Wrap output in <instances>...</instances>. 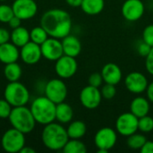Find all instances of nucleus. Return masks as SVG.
I'll use <instances>...</instances> for the list:
<instances>
[{
    "mask_svg": "<svg viewBox=\"0 0 153 153\" xmlns=\"http://www.w3.org/2000/svg\"><path fill=\"white\" fill-rule=\"evenodd\" d=\"M40 26L45 29L49 37L60 39L70 34L72 30V18L63 9H50L42 15Z\"/></svg>",
    "mask_w": 153,
    "mask_h": 153,
    "instance_id": "nucleus-1",
    "label": "nucleus"
},
{
    "mask_svg": "<svg viewBox=\"0 0 153 153\" xmlns=\"http://www.w3.org/2000/svg\"><path fill=\"white\" fill-rule=\"evenodd\" d=\"M41 139L46 148L51 151H60L68 142L69 136L66 129L62 125L52 122L45 126Z\"/></svg>",
    "mask_w": 153,
    "mask_h": 153,
    "instance_id": "nucleus-2",
    "label": "nucleus"
},
{
    "mask_svg": "<svg viewBox=\"0 0 153 153\" xmlns=\"http://www.w3.org/2000/svg\"><path fill=\"white\" fill-rule=\"evenodd\" d=\"M56 104L48 98L40 96L32 101L30 109L36 123L46 126L56 120Z\"/></svg>",
    "mask_w": 153,
    "mask_h": 153,
    "instance_id": "nucleus-3",
    "label": "nucleus"
},
{
    "mask_svg": "<svg viewBox=\"0 0 153 153\" xmlns=\"http://www.w3.org/2000/svg\"><path fill=\"white\" fill-rule=\"evenodd\" d=\"M8 119L12 127L24 134H30L35 128L36 121L30 109L26 106L13 107Z\"/></svg>",
    "mask_w": 153,
    "mask_h": 153,
    "instance_id": "nucleus-4",
    "label": "nucleus"
},
{
    "mask_svg": "<svg viewBox=\"0 0 153 153\" xmlns=\"http://www.w3.org/2000/svg\"><path fill=\"white\" fill-rule=\"evenodd\" d=\"M4 97L13 108L26 106L30 100V93L28 89L18 81L9 82L4 88Z\"/></svg>",
    "mask_w": 153,
    "mask_h": 153,
    "instance_id": "nucleus-5",
    "label": "nucleus"
},
{
    "mask_svg": "<svg viewBox=\"0 0 153 153\" xmlns=\"http://www.w3.org/2000/svg\"><path fill=\"white\" fill-rule=\"evenodd\" d=\"M25 134L12 127L5 131L1 139V145L4 152L8 153L20 152L25 146Z\"/></svg>",
    "mask_w": 153,
    "mask_h": 153,
    "instance_id": "nucleus-6",
    "label": "nucleus"
},
{
    "mask_svg": "<svg viewBox=\"0 0 153 153\" xmlns=\"http://www.w3.org/2000/svg\"><path fill=\"white\" fill-rule=\"evenodd\" d=\"M117 132L110 127L100 128L94 136V143L99 153H107L116 145Z\"/></svg>",
    "mask_w": 153,
    "mask_h": 153,
    "instance_id": "nucleus-7",
    "label": "nucleus"
},
{
    "mask_svg": "<svg viewBox=\"0 0 153 153\" xmlns=\"http://www.w3.org/2000/svg\"><path fill=\"white\" fill-rule=\"evenodd\" d=\"M45 96L55 104L64 102L67 97V86L61 79H52L45 86Z\"/></svg>",
    "mask_w": 153,
    "mask_h": 153,
    "instance_id": "nucleus-8",
    "label": "nucleus"
},
{
    "mask_svg": "<svg viewBox=\"0 0 153 153\" xmlns=\"http://www.w3.org/2000/svg\"><path fill=\"white\" fill-rule=\"evenodd\" d=\"M138 120L131 112L121 114L116 121V131L122 136L128 137L129 135L138 132Z\"/></svg>",
    "mask_w": 153,
    "mask_h": 153,
    "instance_id": "nucleus-9",
    "label": "nucleus"
},
{
    "mask_svg": "<svg viewBox=\"0 0 153 153\" xmlns=\"http://www.w3.org/2000/svg\"><path fill=\"white\" fill-rule=\"evenodd\" d=\"M78 70V64L75 57L63 55L56 61L55 71L61 79H69L73 77Z\"/></svg>",
    "mask_w": 153,
    "mask_h": 153,
    "instance_id": "nucleus-10",
    "label": "nucleus"
},
{
    "mask_svg": "<svg viewBox=\"0 0 153 153\" xmlns=\"http://www.w3.org/2000/svg\"><path fill=\"white\" fill-rule=\"evenodd\" d=\"M145 5L142 0H126L121 7L124 19L128 22H137L144 14Z\"/></svg>",
    "mask_w": 153,
    "mask_h": 153,
    "instance_id": "nucleus-11",
    "label": "nucleus"
},
{
    "mask_svg": "<svg viewBox=\"0 0 153 153\" xmlns=\"http://www.w3.org/2000/svg\"><path fill=\"white\" fill-rule=\"evenodd\" d=\"M79 99L82 107L87 109H95L100 105L103 98L99 88L88 84L83 89H82Z\"/></svg>",
    "mask_w": 153,
    "mask_h": 153,
    "instance_id": "nucleus-12",
    "label": "nucleus"
},
{
    "mask_svg": "<svg viewBox=\"0 0 153 153\" xmlns=\"http://www.w3.org/2000/svg\"><path fill=\"white\" fill-rule=\"evenodd\" d=\"M148 84L149 82L146 75L136 71L129 73L125 79L126 88L134 94H142L145 92Z\"/></svg>",
    "mask_w": 153,
    "mask_h": 153,
    "instance_id": "nucleus-13",
    "label": "nucleus"
},
{
    "mask_svg": "<svg viewBox=\"0 0 153 153\" xmlns=\"http://www.w3.org/2000/svg\"><path fill=\"white\" fill-rule=\"evenodd\" d=\"M12 7L14 15L22 21L33 18L38 12V5L34 0H15Z\"/></svg>",
    "mask_w": 153,
    "mask_h": 153,
    "instance_id": "nucleus-14",
    "label": "nucleus"
},
{
    "mask_svg": "<svg viewBox=\"0 0 153 153\" xmlns=\"http://www.w3.org/2000/svg\"><path fill=\"white\" fill-rule=\"evenodd\" d=\"M42 56L49 61H56L64 55L62 42L59 39L49 37L40 45Z\"/></svg>",
    "mask_w": 153,
    "mask_h": 153,
    "instance_id": "nucleus-15",
    "label": "nucleus"
},
{
    "mask_svg": "<svg viewBox=\"0 0 153 153\" xmlns=\"http://www.w3.org/2000/svg\"><path fill=\"white\" fill-rule=\"evenodd\" d=\"M20 56L22 60L27 65H35L42 57L40 45L32 41H29L27 44L21 48Z\"/></svg>",
    "mask_w": 153,
    "mask_h": 153,
    "instance_id": "nucleus-16",
    "label": "nucleus"
},
{
    "mask_svg": "<svg viewBox=\"0 0 153 153\" xmlns=\"http://www.w3.org/2000/svg\"><path fill=\"white\" fill-rule=\"evenodd\" d=\"M100 74L105 83H109L113 85L118 84L123 77L121 68L115 63L106 64L102 67Z\"/></svg>",
    "mask_w": 153,
    "mask_h": 153,
    "instance_id": "nucleus-17",
    "label": "nucleus"
},
{
    "mask_svg": "<svg viewBox=\"0 0 153 153\" xmlns=\"http://www.w3.org/2000/svg\"><path fill=\"white\" fill-rule=\"evenodd\" d=\"M64 55L76 57L82 51V43L80 39L74 35H67L62 39Z\"/></svg>",
    "mask_w": 153,
    "mask_h": 153,
    "instance_id": "nucleus-18",
    "label": "nucleus"
},
{
    "mask_svg": "<svg viewBox=\"0 0 153 153\" xmlns=\"http://www.w3.org/2000/svg\"><path fill=\"white\" fill-rule=\"evenodd\" d=\"M20 57L18 47L9 41L0 45V62L3 64H10L17 62Z\"/></svg>",
    "mask_w": 153,
    "mask_h": 153,
    "instance_id": "nucleus-19",
    "label": "nucleus"
},
{
    "mask_svg": "<svg viewBox=\"0 0 153 153\" xmlns=\"http://www.w3.org/2000/svg\"><path fill=\"white\" fill-rule=\"evenodd\" d=\"M150 103L151 102L149 101L148 99L142 97V96H138L131 101L130 112L133 113L138 118L147 116L149 115V112L151 109Z\"/></svg>",
    "mask_w": 153,
    "mask_h": 153,
    "instance_id": "nucleus-20",
    "label": "nucleus"
},
{
    "mask_svg": "<svg viewBox=\"0 0 153 153\" xmlns=\"http://www.w3.org/2000/svg\"><path fill=\"white\" fill-rule=\"evenodd\" d=\"M74 117V109L73 108L64 102L56 104V120L60 124H68L73 120Z\"/></svg>",
    "mask_w": 153,
    "mask_h": 153,
    "instance_id": "nucleus-21",
    "label": "nucleus"
},
{
    "mask_svg": "<svg viewBox=\"0 0 153 153\" xmlns=\"http://www.w3.org/2000/svg\"><path fill=\"white\" fill-rule=\"evenodd\" d=\"M10 40L18 48H22L29 41H30V31L22 26L13 29L11 33Z\"/></svg>",
    "mask_w": 153,
    "mask_h": 153,
    "instance_id": "nucleus-22",
    "label": "nucleus"
},
{
    "mask_svg": "<svg viewBox=\"0 0 153 153\" xmlns=\"http://www.w3.org/2000/svg\"><path fill=\"white\" fill-rule=\"evenodd\" d=\"M105 7L104 0H82L81 8L88 15H97L100 13Z\"/></svg>",
    "mask_w": 153,
    "mask_h": 153,
    "instance_id": "nucleus-23",
    "label": "nucleus"
},
{
    "mask_svg": "<svg viewBox=\"0 0 153 153\" xmlns=\"http://www.w3.org/2000/svg\"><path fill=\"white\" fill-rule=\"evenodd\" d=\"M66 131L69 139H82L86 134L87 126L84 122L81 120H75L70 122Z\"/></svg>",
    "mask_w": 153,
    "mask_h": 153,
    "instance_id": "nucleus-24",
    "label": "nucleus"
},
{
    "mask_svg": "<svg viewBox=\"0 0 153 153\" xmlns=\"http://www.w3.org/2000/svg\"><path fill=\"white\" fill-rule=\"evenodd\" d=\"M4 75L8 82H17L22 76V68L17 62L6 64L4 68Z\"/></svg>",
    "mask_w": 153,
    "mask_h": 153,
    "instance_id": "nucleus-25",
    "label": "nucleus"
},
{
    "mask_svg": "<svg viewBox=\"0 0 153 153\" xmlns=\"http://www.w3.org/2000/svg\"><path fill=\"white\" fill-rule=\"evenodd\" d=\"M65 153H86V145L80 139H69L62 150Z\"/></svg>",
    "mask_w": 153,
    "mask_h": 153,
    "instance_id": "nucleus-26",
    "label": "nucleus"
},
{
    "mask_svg": "<svg viewBox=\"0 0 153 153\" xmlns=\"http://www.w3.org/2000/svg\"><path fill=\"white\" fill-rule=\"evenodd\" d=\"M30 41L41 45L43 42H45L48 39L49 36L42 26H37L34 27L30 31Z\"/></svg>",
    "mask_w": 153,
    "mask_h": 153,
    "instance_id": "nucleus-27",
    "label": "nucleus"
},
{
    "mask_svg": "<svg viewBox=\"0 0 153 153\" xmlns=\"http://www.w3.org/2000/svg\"><path fill=\"white\" fill-rule=\"evenodd\" d=\"M146 141L147 139L143 134H138L136 132L127 137L126 143H127V146L132 150H141L143 144L146 143Z\"/></svg>",
    "mask_w": 153,
    "mask_h": 153,
    "instance_id": "nucleus-28",
    "label": "nucleus"
},
{
    "mask_svg": "<svg viewBox=\"0 0 153 153\" xmlns=\"http://www.w3.org/2000/svg\"><path fill=\"white\" fill-rule=\"evenodd\" d=\"M138 130L143 134L151 133L153 130V117L149 115L140 117L138 120Z\"/></svg>",
    "mask_w": 153,
    "mask_h": 153,
    "instance_id": "nucleus-29",
    "label": "nucleus"
},
{
    "mask_svg": "<svg viewBox=\"0 0 153 153\" xmlns=\"http://www.w3.org/2000/svg\"><path fill=\"white\" fill-rule=\"evenodd\" d=\"M14 15L13 7L8 4H0V22L4 23H8V22Z\"/></svg>",
    "mask_w": 153,
    "mask_h": 153,
    "instance_id": "nucleus-30",
    "label": "nucleus"
},
{
    "mask_svg": "<svg viewBox=\"0 0 153 153\" xmlns=\"http://www.w3.org/2000/svg\"><path fill=\"white\" fill-rule=\"evenodd\" d=\"M102 98L105 100H112L116 94H117V89H116V85L113 84H109V83H105L101 90H100Z\"/></svg>",
    "mask_w": 153,
    "mask_h": 153,
    "instance_id": "nucleus-31",
    "label": "nucleus"
},
{
    "mask_svg": "<svg viewBox=\"0 0 153 153\" xmlns=\"http://www.w3.org/2000/svg\"><path fill=\"white\" fill-rule=\"evenodd\" d=\"M142 40L150 45L152 48L153 47V24H149L147 25L142 34Z\"/></svg>",
    "mask_w": 153,
    "mask_h": 153,
    "instance_id": "nucleus-32",
    "label": "nucleus"
},
{
    "mask_svg": "<svg viewBox=\"0 0 153 153\" xmlns=\"http://www.w3.org/2000/svg\"><path fill=\"white\" fill-rule=\"evenodd\" d=\"M13 109L12 105L6 100H0V118H8Z\"/></svg>",
    "mask_w": 153,
    "mask_h": 153,
    "instance_id": "nucleus-33",
    "label": "nucleus"
},
{
    "mask_svg": "<svg viewBox=\"0 0 153 153\" xmlns=\"http://www.w3.org/2000/svg\"><path fill=\"white\" fill-rule=\"evenodd\" d=\"M103 78L100 73H93L89 76L88 84L96 88H100L103 83Z\"/></svg>",
    "mask_w": 153,
    "mask_h": 153,
    "instance_id": "nucleus-34",
    "label": "nucleus"
},
{
    "mask_svg": "<svg viewBox=\"0 0 153 153\" xmlns=\"http://www.w3.org/2000/svg\"><path fill=\"white\" fill-rule=\"evenodd\" d=\"M145 67L147 72L153 76V47L152 48L150 53L147 55V56L145 57Z\"/></svg>",
    "mask_w": 153,
    "mask_h": 153,
    "instance_id": "nucleus-35",
    "label": "nucleus"
},
{
    "mask_svg": "<svg viewBox=\"0 0 153 153\" xmlns=\"http://www.w3.org/2000/svg\"><path fill=\"white\" fill-rule=\"evenodd\" d=\"M151 49H152V47L150 45H148L147 43H145L144 41H143V40H142V42L139 44V46L137 48L139 55L142 56H144V57L147 56V55L150 53Z\"/></svg>",
    "mask_w": 153,
    "mask_h": 153,
    "instance_id": "nucleus-36",
    "label": "nucleus"
},
{
    "mask_svg": "<svg viewBox=\"0 0 153 153\" xmlns=\"http://www.w3.org/2000/svg\"><path fill=\"white\" fill-rule=\"evenodd\" d=\"M11 38V33H9V31L4 29V28H0V45L6 43L10 40Z\"/></svg>",
    "mask_w": 153,
    "mask_h": 153,
    "instance_id": "nucleus-37",
    "label": "nucleus"
},
{
    "mask_svg": "<svg viewBox=\"0 0 153 153\" xmlns=\"http://www.w3.org/2000/svg\"><path fill=\"white\" fill-rule=\"evenodd\" d=\"M140 152L142 153H153V141H146Z\"/></svg>",
    "mask_w": 153,
    "mask_h": 153,
    "instance_id": "nucleus-38",
    "label": "nucleus"
},
{
    "mask_svg": "<svg viewBox=\"0 0 153 153\" xmlns=\"http://www.w3.org/2000/svg\"><path fill=\"white\" fill-rule=\"evenodd\" d=\"M21 22H22V20L20 18H18L17 16L13 15L12 17V19L8 22V24L13 30V29H16V28L20 27L21 26Z\"/></svg>",
    "mask_w": 153,
    "mask_h": 153,
    "instance_id": "nucleus-39",
    "label": "nucleus"
},
{
    "mask_svg": "<svg viewBox=\"0 0 153 153\" xmlns=\"http://www.w3.org/2000/svg\"><path fill=\"white\" fill-rule=\"evenodd\" d=\"M146 95L149 101L151 103H153V82L148 84V87L146 89Z\"/></svg>",
    "mask_w": 153,
    "mask_h": 153,
    "instance_id": "nucleus-40",
    "label": "nucleus"
},
{
    "mask_svg": "<svg viewBox=\"0 0 153 153\" xmlns=\"http://www.w3.org/2000/svg\"><path fill=\"white\" fill-rule=\"evenodd\" d=\"M65 2L72 7H81L82 0H65Z\"/></svg>",
    "mask_w": 153,
    "mask_h": 153,
    "instance_id": "nucleus-41",
    "label": "nucleus"
},
{
    "mask_svg": "<svg viewBox=\"0 0 153 153\" xmlns=\"http://www.w3.org/2000/svg\"><path fill=\"white\" fill-rule=\"evenodd\" d=\"M36 152V151L34 150V149H32V148H30V147H28V146H24L22 150H21V152L20 153H35Z\"/></svg>",
    "mask_w": 153,
    "mask_h": 153,
    "instance_id": "nucleus-42",
    "label": "nucleus"
},
{
    "mask_svg": "<svg viewBox=\"0 0 153 153\" xmlns=\"http://www.w3.org/2000/svg\"><path fill=\"white\" fill-rule=\"evenodd\" d=\"M1 2H4V1H6V0H0Z\"/></svg>",
    "mask_w": 153,
    "mask_h": 153,
    "instance_id": "nucleus-43",
    "label": "nucleus"
}]
</instances>
